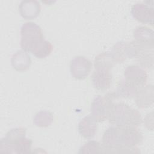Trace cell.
I'll use <instances>...</instances> for the list:
<instances>
[{"mask_svg":"<svg viewBox=\"0 0 154 154\" xmlns=\"http://www.w3.org/2000/svg\"><path fill=\"white\" fill-rule=\"evenodd\" d=\"M119 96L116 92H109L104 96H96L91 105V115L97 122H104L108 119L114 100Z\"/></svg>","mask_w":154,"mask_h":154,"instance_id":"obj_5","label":"cell"},{"mask_svg":"<svg viewBox=\"0 0 154 154\" xmlns=\"http://www.w3.org/2000/svg\"><path fill=\"white\" fill-rule=\"evenodd\" d=\"M137 48L133 41L131 42H119L116 43L110 51L114 63H122L127 58L135 57Z\"/></svg>","mask_w":154,"mask_h":154,"instance_id":"obj_6","label":"cell"},{"mask_svg":"<svg viewBox=\"0 0 154 154\" xmlns=\"http://www.w3.org/2000/svg\"><path fill=\"white\" fill-rule=\"evenodd\" d=\"M26 129L23 127L10 129L1 140L0 152L8 153H29L32 141L26 138Z\"/></svg>","mask_w":154,"mask_h":154,"instance_id":"obj_2","label":"cell"},{"mask_svg":"<svg viewBox=\"0 0 154 154\" xmlns=\"http://www.w3.org/2000/svg\"><path fill=\"white\" fill-rule=\"evenodd\" d=\"M78 129L82 137L87 139L92 138L97 132V122L91 115L87 116L80 120Z\"/></svg>","mask_w":154,"mask_h":154,"instance_id":"obj_12","label":"cell"},{"mask_svg":"<svg viewBox=\"0 0 154 154\" xmlns=\"http://www.w3.org/2000/svg\"><path fill=\"white\" fill-rule=\"evenodd\" d=\"M11 63L13 67L17 71H26L29 68L31 64V57L26 51L19 50L12 55Z\"/></svg>","mask_w":154,"mask_h":154,"instance_id":"obj_16","label":"cell"},{"mask_svg":"<svg viewBox=\"0 0 154 154\" xmlns=\"http://www.w3.org/2000/svg\"><path fill=\"white\" fill-rule=\"evenodd\" d=\"M153 91L154 89L152 85H147L140 87L134 97L137 106L140 108H145L152 105Z\"/></svg>","mask_w":154,"mask_h":154,"instance_id":"obj_11","label":"cell"},{"mask_svg":"<svg viewBox=\"0 0 154 154\" xmlns=\"http://www.w3.org/2000/svg\"><path fill=\"white\" fill-rule=\"evenodd\" d=\"M134 40L139 45L153 48L154 36L152 29L144 26L137 27L133 32Z\"/></svg>","mask_w":154,"mask_h":154,"instance_id":"obj_13","label":"cell"},{"mask_svg":"<svg viewBox=\"0 0 154 154\" xmlns=\"http://www.w3.org/2000/svg\"><path fill=\"white\" fill-rule=\"evenodd\" d=\"M131 11L133 17L139 22L153 26L154 9L153 4L150 5L149 1L135 4L132 5Z\"/></svg>","mask_w":154,"mask_h":154,"instance_id":"obj_8","label":"cell"},{"mask_svg":"<svg viewBox=\"0 0 154 154\" xmlns=\"http://www.w3.org/2000/svg\"><path fill=\"white\" fill-rule=\"evenodd\" d=\"M135 43L137 46V52L135 57L137 61L142 67L152 69L153 67V48L144 46L136 42Z\"/></svg>","mask_w":154,"mask_h":154,"instance_id":"obj_14","label":"cell"},{"mask_svg":"<svg viewBox=\"0 0 154 154\" xmlns=\"http://www.w3.org/2000/svg\"><path fill=\"white\" fill-rule=\"evenodd\" d=\"M124 76L126 82L138 88L145 85L147 80L146 72L137 65L128 66L125 70Z\"/></svg>","mask_w":154,"mask_h":154,"instance_id":"obj_10","label":"cell"},{"mask_svg":"<svg viewBox=\"0 0 154 154\" xmlns=\"http://www.w3.org/2000/svg\"><path fill=\"white\" fill-rule=\"evenodd\" d=\"M143 140L142 134L135 127L111 126L107 128L102 138L103 153H138L136 147Z\"/></svg>","mask_w":154,"mask_h":154,"instance_id":"obj_1","label":"cell"},{"mask_svg":"<svg viewBox=\"0 0 154 154\" xmlns=\"http://www.w3.org/2000/svg\"><path fill=\"white\" fill-rule=\"evenodd\" d=\"M92 63L90 60L84 56L74 57L70 64L71 75L75 79L82 80L85 79L90 73Z\"/></svg>","mask_w":154,"mask_h":154,"instance_id":"obj_9","label":"cell"},{"mask_svg":"<svg viewBox=\"0 0 154 154\" xmlns=\"http://www.w3.org/2000/svg\"><path fill=\"white\" fill-rule=\"evenodd\" d=\"M103 147L99 142L91 140L81 146L79 150V153H103Z\"/></svg>","mask_w":154,"mask_h":154,"instance_id":"obj_19","label":"cell"},{"mask_svg":"<svg viewBox=\"0 0 154 154\" xmlns=\"http://www.w3.org/2000/svg\"><path fill=\"white\" fill-rule=\"evenodd\" d=\"M108 119L111 124L117 126L137 128L142 123L140 112L122 102L113 103Z\"/></svg>","mask_w":154,"mask_h":154,"instance_id":"obj_3","label":"cell"},{"mask_svg":"<svg viewBox=\"0 0 154 154\" xmlns=\"http://www.w3.org/2000/svg\"><path fill=\"white\" fill-rule=\"evenodd\" d=\"M111 69L112 68L106 66L94 67L91 79L93 85L96 90L105 91L110 87L112 79Z\"/></svg>","mask_w":154,"mask_h":154,"instance_id":"obj_7","label":"cell"},{"mask_svg":"<svg viewBox=\"0 0 154 154\" xmlns=\"http://www.w3.org/2000/svg\"><path fill=\"white\" fill-rule=\"evenodd\" d=\"M139 88L130 85L123 79L119 81L118 84L116 93L119 96L132 98L135 97L136 93Z\"/></svg>","mask_w":154,"mask_h":154,"instance_id":"obj_18","label":"cell"},{"mask_svg":"<svg viewBox=\"0 0 154 154\" xmlns=\"http://www.w3.org/2000/svg\"><path fill=\"white\" fill-rule=\"evenodd\" d=\"M54 116L52 112L45 110L40 111L35 114L33 118V123L37 126L46 128L52 124Z\"/></svg>","mask_w":154,"mask_h":154,"instance_id":"obj_17","label":"cell"},{"mask_svg":"<svg viewBox=\"0 0 154 154\" xmlns=\"http://www.w3.org/2000/svg\"><path fill=\"white\" fill-rule=\"evenodd\" d=\"M40 5L37 1H22L19 5V11L25 19L36 18L40 12Z\"/></svg>","mask_w":154,"mask_h":154,"instance_id":"obj_15","label":"cell"},{"mask_svg":"<svg viewBox=\"0 0 154 154\" xmlns=\"http://www.w3.org/2000/svg\"><path fill=\"white\" fill-rule=\"evenodd\" d=\"M20 46L26 52H34L45 40L42 28L32 22L23 23L20 28Z\"/></svg>","mask_w":154,"mask_h":154,"instance_id":"obj_4","label":"cell"}]
</instances>
